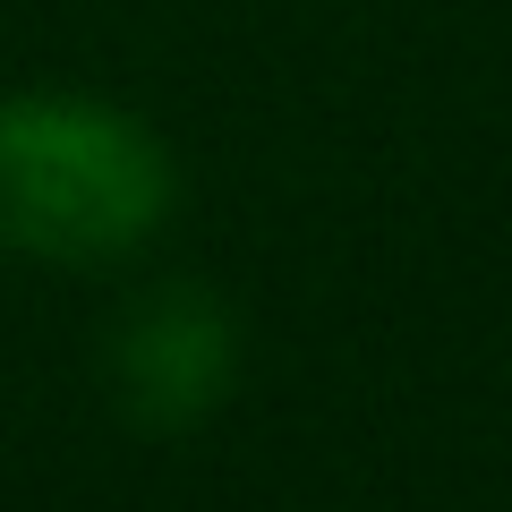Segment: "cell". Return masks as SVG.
<instances>
[{"instance_id": "cell-1", "label": "cell", "mask_w": 512, "mask_h": 512, "mask_svg": "<svg viewBox=\"0 0 512 512\" xmlns=\"http://www.w3.org/2000/svg\"><path fill=\"white\" fill-rule=\"evenodd\" d=\"M171 214V154L94 94L0 103V248L43 265H120Z\"/></svg>"}, {"instance_id": "cell-2", "label": "cell", "mask_w": 512, "mask_h": 512, "mask_svg": "<svg viewBox=\"0 0 512 512\" xmlns=\"http://www.w3.org/2000/svg\"><path fill=\"white\" fill-rule=\"evenodd\" d=\"M231 376H239V333L231 308L188 282L137 299V308L111 325L103 350V384H111V410L146 436H188L205 427L222 402H231Z\"/></svg>"}]
</instances>
